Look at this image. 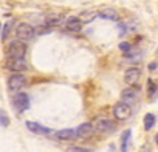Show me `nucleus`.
Here are the masks:
<instances>
[{"mask_svg": "<svg viewBox=\"0 0 158 152\" xmlns=\"http://www.w3.org/2000/svg\"><path fill=\"white\" fill-rule=\"evenodd\" d=\"M139 152H149V146H146V147H144V149H141Z\"/></svg>", "mask_w": 158, "mask_h": 152, "instance_id": "nucleus-24", "label": "nucleus"}, {"mask_svg": "<svg viewBox=\"0 0 158 152\" xmlns=\"http://www.w3.org/2000/svg\"><path fill=\"white\" fill-rule=\"evenodd\" d=\"M25 84H27V78L21 73H15L8 78V89L11 92H19Z\"/></svg>", "mask_w": 158, "mask_h": 152, "instance_id": "nucleus-4", "label": "nucleus"}, {"mask_svg": "<svg viewBox=\"0 0 158 152\" xmlns=\"http://www.w3.org/2000/svg\"><path fill=\"white\" fill-rule=\"evenodd\" d=\"M67 152H90V149H84V147H68Z\"/></svg>", "mask_w": 158, "mask_h": 152, "instance_id": "nucleus-20", "label": "nucleus"}, {"mask_svg": "<svg viewBox=\"0 0 158 152\" xmlns=\"http://www.w3.org/2000/svg\"><path fill=\"white\" fill-rule=\"evenodd\" d=\"M60 22H62V16L60 15H49L44 19V24H46L48 29H52L54 25H59Z\"/></svg>", "mask_w": 158, "mask_h": 152, "instance_id": "nucleus-15", "label": "nucleus"}, {"mask_svg": "<svg viewBox=\"0 0 158 152\" xmlns=\"http://www.w3.org/2000/svg\"><path fill=\"white\" fill-rule=\"evenodd\" d=\"M149 91H150V94L156 92V84H153V81H149Z\"/></svg>", "mask_w": 158, "mask_h": 152, "instance_id": "nucleus-22", "label": "nucleus"}, {"mask_svg": "<svg viewBox=\"0 0 158 152\" xmlns=\"http://www.w3.org/2000/svg\"><path fill=\"white\" fill-rule=\"evenodd\" d=\"M118 48H120L122 51H125V53H130L131 44H130V43H120V44H118Z\"/></svg>", "mask_w": 158, "mask_h": 152, "instance_id": "nucleus-21", "label": "nucleus"}, {"mask_svg": "<svg viewBox=\"0 0 158 152\" xmlns=\"http://www.w3.org/2000/svg\"><path fill=\"white\" fill-rule=\"evenodd\" d=\"M97 132L100 133H109V132H114L115 130V124L112 120H108V119H100L95 125Z\"/></svg>", "mask_w": 158, "mask_h": 152, "instance_id": "nucleus-10", "label": "nucleus"}, {"mask_svg": "<svg viewBox=\"0 0 158 152\" xmlns=\"http://www.w3.org/2000/svg\"><path fill=\"white\" fill-rule=\"evenodd\" d=\"M149 70H150V71L156 70V60H155V62H150V65H149Z\"/></svg>", "mask_w": 158, "mask_h": 152, "instance_id": "nucleus-23", "label": "nucleus"}, {"mask_svg": "<svg viewBox=\"0 0 158 152\" xmlns=\"http://www.w3.org/2000/svg\"><path fill=\"white\" fill-rule=\"evenodd\" d=\"M139 98V91L135 87H130V89H125V91L122 92V103H135V101Z\"/></svg>", "mask_w": 158, "mask_h": 152, "instance_id": "nucleus-9", "label": "nucleus"}, {"mask_svg": "<svg viewBox=\"0 0 158 152\" xmlns=\"http://www.w3.org/2000/svg\"><path fill=\"white\" fill-rule=\"evenodd\" d=\"M3 67L6 70L15 71V73H21V71L29 68V63L25 62L24 59H5L3 60Z\"/></svg>", "mask_w": 158, "mask_h": 152, "instance_id": "nucleus-2", "label": "nucleus"}, {"mask_svg": "<svg viewBox=\"0 0 158 152\" xmlns=\"http://www.w3.org/2000/svg\"><path fill=\"white\" fill-rule=\"evenodd\" d=\"M35 35V29L29 22H19L16 27V36L19 38V41H25L30 40V38Z\"/></svg>", "mask_w": 158, "mask_h": 152, "instance_id": "nucleus-3", "label": "nucleus"}, {"mask_svg": "<svg viewBox=\"0 0 158 152\" xmlns=\"http://www.w3.org/2000/svg\"><path fill=\"white\" fill-rule=\"evenodd\" d=\"M97 18V11H94V10H87V11H82L81 15H79V18H77V21L81 22V24H89V22H92Z\"/></svg>", "mask_w": 158, "mask_h": 152, "instance_id": "nucleus-14", "label": "nucleus"}, {"mask_svg": "<svg viewBox=\"0 0 158 152\" xmlns=\"http://www.w3.org/2000/svg\"><path fill=\"white\" fill-rule=\"evenodd\" d=\"M13 106L18 112H24L25 109H29L30 106V100H29V95L24 94V92H19L13 97Z\"/></svg>", "mask_w": 158, "mask_h": 152, "instance_id": "nucleus-5", "label": "nucleus"}, {"mask_svg": "<svg viewBox=\"0 0 158 152\" xmlns=\"http://www.w3.org/2000/svg\"><path fill=\"white\" fill-rule=\"evenodd\" d=\"M155 124V116L153 114H146V117H144V129L146 130H150Z\"/></svg>", "mask_w": 158, "mask_h": 152, "instance_id": "nucleus-18", "label": "nucleus"}, {"mask_svg": "<svg viewBox=\"0 0 158 152\" xmlns=\"http://www.w3.org/2000/svg\"><path fill=\"white\" fill-rule=\"evenodd\" d=\"M25 127H27L30 132L36 133V135H48V133H51V129H48V127H44V125H40L36 122H25Z\"/></svg>", "mask_w": 158, "mask_h": 152, "instance_id": "nucleus-12", "label": "nucleus"}, {"mask_svg": "<svg viewBox=\"0 0 158 152\" xmlns=\"http://www.w3.org/2000/svg\"><path fill=\"white\" fill-rule=\"evenodd\" d=\"M0 29H2V24H0Z\"/></svg>", "mask_w": 158, "mask_h": 152, "instance_id": "nucleus-25", "label": "nucleus"}, {"mask_svg": "<svg viewBox=\"0 0 158 152\" xmlns=\"http://www.w3.org/2000/svg\"><path fill=\"white\" fill-rule=\"evenodd\" d=\"M0 125H3V127H8V125H10L8 112H6V111H3V109H0Z\"/></svg>", "mask_w": 158, "mask_h": 152, "instance_id": "nucleus-19", "label": "nucleus"}, {"mask_svg": "<svg viewBox=\"0 0 158 152\" xmlns=\"http://www.w3.org/2000/svg\"><path fill=\"white\" fill-rule=\"evenodd\" d=\"M97 16H100V18H103V19H108V21H115V22L120 19L118 13H117L114 8H104V10H101L100 13H97Z\"/></svg>", "mask_w": 158, "mask_h": 152, "instance_id": "nucleus-11", "label": "nucleus"}, {"mask_svg": "<svg viewBox=\"0 0 158 152\" xmlns=\"http://www.w3.org/2000/svg\"><path fill=\"white\" fill-rule=\"evenodd\" d=\"M54 138L67 141V139H74V129H63V130H57L54 133Z\"/></svg>", "mask_w": 158, "mask_h": 152, "instance_id": "nucleus-13", "label": "nucleus"}, {"mask_svg": "<svg viewBox=\"0 0 158 152\" xmlns=\"http://www.w3.org/2000/svg\"><path fill=\"white\" fill-rule=\"evenodd\" d=\"M25 53H27V44H25L24 41H11L8 46H6V59H24Z\"/></svg>", "mask_w": 158, "mask_h": 152, "instance_id": "nucleus-1", "label": "nucleus"}, {"mask_svg": "<svg viewBox=\"0 0 158 152\" xmlns=\"http://www.w3.org/2000/svg\"><path fill=\"white\" fill-rule=\"evenodd\" d=\"M123 79H125V82H127V84H130V87H131V86H136V84H138V81L141 79V70H139V68H136V67L128 68V70L125 71Z\"/></svg>", "mask_w": 158, "mask_h": 152, "instance_id": "nucleus-7", "label": "nucleus"}, {"mask_svg": "<svg viewBox=\"0 0 158 152\" xmlns=\"http://www.w3.org/2000/svg\"><path fill=\"white\" fill-rule=\"evenodd\" d=\"M112 112H114V117L117 120H127L130 116H131V108L125 103H122V101H118L117 105H114L112 108Z\"/></svg>", "mask_w": 158, "mask_h": 152, "instance_id": "nucleus-6", "label": "nucleus"}, {"mask_svg": "<svg viewBox=\"0 0 158 152\" xmlns=\"http://www.w3.org/2000/svg\"><path fill=\"white\" fill-rule=\"evenodd\" d=\"M67 29H70V30H73V32H81L82 30V24L77 21V18H70L68 21H67Z\"/></svg>", "mask_w": 158, "mask_h": 152, "instance_id": "nucleus-16", "label": "nucleus"}, {"mask_svg": "<svg viewBox=\"0 0 158 152\" xmlns=\"http://www.w3.org/2000/svg\"><path fill=\"white\" fill-rule=\"evenodd\" d=\"M131 138V130H127L122 136V152H128V143Z\"/></svg>", "mask_w": 158, "mask_h": 152, "instance_id": "nucleus-17", "label": "nucleus"}, {"mask_svg": "<svg viewBox=\"0 0 158 152\" xmlns=\"http://www.w3.org/2000/svg\"><path fill=\"white\" fill-rule=\"evenodd\" d=\"M92 133H94V127H92V124H89V122L81 124L77 129H74V138L85 139V138L92 136Z\"/></svg>", "mask_w": 158, "mask_h": 152, "instance_id": "nucleus-8", "label": "nucleus"}]
</instances>
